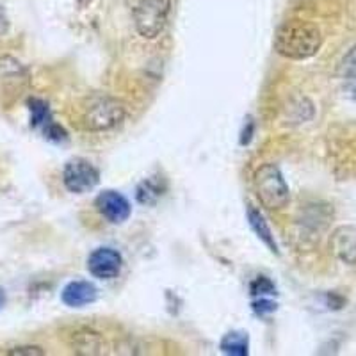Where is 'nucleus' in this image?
I'll use <instances>...</instances> for the list:
<instances>
[{"mask_svg": "<svg viewBox=\"0 0 356 356\" xmlns=\"http://www.w3.org/2000/svg\"><path fill=\"white\" fill-rule=\"evenodd\" d=\"M323 44V36L316 25L307 22H287L275 36V50L285 59L303 61L316 56Z\"/></svg>", "mask_w": 356, "mask_h": 356, "instance_id": "1", "label": "nucleus"}, {"mask_svg": "<svg viewBox=\"0 0 356 356\" xmlns=\"http://www.w3.org/2000/svg\"><path fill=\"white\" fill-rule=\"evenodd\" d=\"M253 186L260 203L267 211H282L289 203V186L284 175L275 164H264L255 171Z\"/></svg>", "mask_w": 356, "mask_h": 356, "instance_id": "2", "label": "nucleus"}, {"mask_svg": "<svg viewBox=\"0 0 356 356\" xmlns=\"http://www.w3.org/2000/svg\"><path fill=\"white\" fill-rule=\"evenodd\" d=\"M123 118H125V107L122 102L111 97H95L86 106L84 114H82V125L91 132H102L122 123Z\"/></svg>", "mask_w": 356, "mask_h": 356, "instance_id": "3", "label": "nucleus"}, {"mask_svg": "<svg viewBox=\"0 0 356 356\" xmlns=\"http://www.w3.org/2000/svg\"><path fill=\"white\" fill-rule=\"evenodd\" d=\"M170 0H141L134 9V24L145 40H155L166 29L170 18Z\"/></svg>", "mask_w": 356, "mask_h": 356, "instance_id": "4", "label": "nucleus"}, {"mask_svg": "<svg viewBox=\"0 0 356 356\" xmlns=\"http://www.w3.org/2000/svg\"><path fill=\"white\" fill-rule=\"evenodd\" d=\"M63 182L70 193L84 195L98 186L100 173L91 162L77 157L66 162L65 170H63Z\"/></svg>", "mask_w": 356, "mask_h": 356, "instance_id": "5", "label": "nucleus"}, {"mask_svg": "<svg viewBox=\"0 0 356 356\" xmlns=\"http://www.w3.org/2000/svg\"><path fill=\"white\" fill-rule=\"evenodd\" d=\"M29 111H31V127L36 130H41L44 138L50 139V141H65L66 132L63 127L57 125L54 122L52 113H50L49 104L41 98H31L27 102Z\"/></svg>", "mask_w": 356, "mask_h": 356, "instance_id": "6", "label": "nucleus"}, {"mask_svg": "<svg viewBox=\"0 0 356 356\" xmlns=\"http://www.w3.org/2000/svg\"><path fill=\"white\" fill-rule=\"evenodd\" d=\"M123 266L122 255L113 248H98L88 257L89 273L98 280H113L120 275Z\"/></svg>", "mask_w": 356, "mask_h": 356, "instance_id": "7", "label": "nucleus"}, {"mask_svg": "<svg viewBox=\"0 0 356 356\" xmlns=\"http://www.w3.org/2000/svg\"><path fill=\"white\" fill-rule=\"evenodd\" d=\"M95 207L104 218L113 225H122L132 214L130 202L118 191H104L95 200Z\"/></svg>", "mask_w": 356, "mask_h": 356, "instance_id": "8", "label": "nucleus"}, {"mask_svg": "<svg viewBox=\"0 0 356 356\" xmlns=\"http://www.w3.org/2000/svg\"><path fill=\"white\" fill-rule=\"evenodd\" d=\"M332 250L344 264H356V227H340L332 235Z\"/></svg>", "mask_w": 356, "mask_h": 356, "instance_id": "9", "label": "nucleus"}, {"mask_svg": "<svg viewBox=\"0 0 356 356\" xmlns=\"http://www.w3.org/2000/svg\"><path fill=\"white\" fill-rule=\"evenodd\" d=\"M98 298V291L93 284L89 282H82V280H77V282H70L61 292V300L66 307L72 308H81L86 307V305L95 303Z\"/></svg>", "mask_w": 356, "mask_h": 356, "instance_id": "10", "label": "nucleus"}, {"mask_svg": "<svg viewBox=\"0 0 356 356\" xmlns=\"http://www.w3.org/2000/svg\"><path fill=\"white\" fill-rule=\"evenodd\" d=\"M248 221H250L251 230L255 232L257 237H259L273 253H278V244H276L275 241V235H273L271 228H269L267 221L264 219V216L260 214V211H257L255 207H248Z\"/></svg>", "mask_w": 356, "mask_h": 356, "instance_id": "11", "label": "nucleus"}, {"mask_svg": "<svg viewBox=\"0 0 356 356\" xmlns=\"http://www.w3.org/2000/svg\"><path fill=\"white\" fill-rule=\"evenodd\" d=\"M221 351L225 355L232 356H246L248 348H250V342H248L246 333L241 332H232L228 335H225L221 339Z\"/></svg>", "mask_w": 356, "mask_h": 356, "instance_id": "12", "label": "nucleus"}, {"mask_svg": "<svg viewBox=\"0 0 356 356\" xmlns=\"http://www.w3.org/2000/svg\"><path fill=\"white\" fill-rule=\"evenodd\" d=\"M162 196V187L155 178H146L145 182L138 187V200L143 205H154Z\"/></svg>", "mask_w": 356, "mask_h": 356, "instance_id": "13", "label": "nucleus"}, {"mask_svg": "<svg viewBox=\"0 0 356 356\" xmlns=\"http://www.w3.org/2000/svg\"><path fill=\"white\" fill-rule=\"evenodd\" d=\"M339 75L342 79L356 81V44L344 56L339 66Z\"/></svg>", "mask_w": 356, "mask_h": 356, "instance_id": "14", "label": "nucleus"}, {"mask_svg": "<svg viewBox=\"0 0 356 356\" xmlns=\"http://www.w3.org/2000/svg\"><path fill=\"white\" fill-rule=\"evenodd\" d=\"M251 294L255 298H264L266 294H276V287L273 285V282L266 276H259V278L251 284Z\"/></svg>", "mask_w": 356, "mask_h": 356, "instance_id": "15", "label": "nucleus"}, {"mask_svg": "<svg viewBox=\"0 0 356 356\" xmlns=\"http://www.w3.org/2000/svg\"><path fill=\"white\" fill-rule=\"evenodd\" d=\"M253 308H255L257 314L264 316V314H271V312H275L276 310V303L266 300V298H260L259 301H255V303H253Z\"/></svg>", "mask_w": 356, "mask_h": 356, "instance_id": "16", "label": "nucleus"}, {"mask_svg": "<svg viewBox=\"0 0 356 356\" xmlns=\"http://www.w3.org/2000/svg\"><path fill=\"white\" fill-rule=\"evenodd\" d=\"M8 355H44V351L38 346H20V348H15L8 353Z\"/></svg>", "mask_w": 356, "mask_h": 356, "instance_id": "17", "label": "nucleus"}, {"mask_svg": "<svg viewBox=\"0 0 356 356\" xmlns=\"http://www.w3.org/2000/svg\"><path fill=\"white\" fill-rule=\"evenodd\" d=\"M8 29H9V20H8V17H6V9H4V6L0 4V38L8 33Z\"/></svg>", "mask_w": 356, "mask_h": 356, "instance_id": "18", "label": "nucleus"}, {"mask_svg": "<svg viewBox=\"0 0 356 356\" xmlns=\"http://www.w3.org/2000/svg\"><path fill=\"white\" fill-rule=\"evenodd\" d=\"M4 305H6V292L0 289V310L4 308Z\"/></svg>", "mask_w": 356, "mask_h": 356, "instance_id": "19", "label": "nucleus"}]
</instances>
